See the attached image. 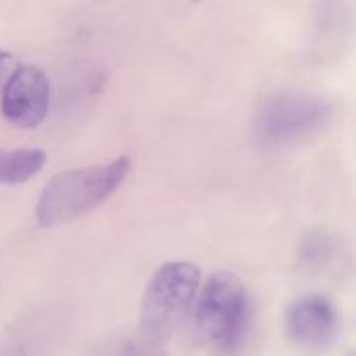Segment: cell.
I'll use <instances>...</instances> for the list:
<instances>
[{
    "instance_id": "obj_6",
    "label": "cell",
    "mask_w": 356,
    "mask_h": 356,
    "mask_svg": "<svg viewBox=\"0 0 356 356\" xmlns=\"http://www.w3.org/2000/svg\"><path fill=\"white\" fill-rule=\"evenodd\" d=\"M51 103V83L44 70L33 65L17 66L6 82L2 115L16 127L33 129L44 122Z\"/></svg>"
},
{
    "instance_id": "obj_4",
    "label": "cell",
    "mask_w": 356,
    "mask_h": 356,
    "mask_svg": "<svg viewBox=\"0 0 356 356\" xmlns=\"http://www.w3.org/2000/svg\"><path fill=\"white\" fill-rule=\"evenodd\" d=\"M336 108L315 92L287 90L263 101L254 120L257 143L266 149H285L322 134L334 120Z\"/></svg>"
},
{
    "instance_id": "obj_1",
    "label": "cell",
    "mask_w": 356,
    "mask_h": 356,
    "mask_svg": "<svg viewBox=\"0 0 356 356\" xmlns=\"http://www.w3.org/2000/svg\"><path fill=\"white\" fill-rule=\"evenodd\" d=\"M252 306L245 285L229 271L211 275L200 287L184 323L191 346H212L221 356H233L245 344Z\"/></svg>"
},
{
    "instance_id": "obj_8",
    "label": "cell",
    "mask_w": 356,
    "mask_h": 356,
    "mask_svg": "<svg viewBox=\"0 0 356 356\" xmlns=\"http://www.w3.org/2000/svg\"><path fill=\"white\" fill-rule=\"evenodd\" d=\"M334 240L330 235L316 229L312 235L305 236L302 245L299 249V263L306 268V270L318 271L329 264V261L334 257Z\"/></svg>"
},
{
    "instance_id": "obj_9",
    "label": "cell",
    "mask_w": 356,
    "mask_h": 356,
    "mask_svg": "<svg viewBox=\"0 0 356 356\" xmlns=\"http://www.w3.org/2000/svg\"><path fill=\"white\" fill-rule=\"evenodd\" d=\"M97 356H165L160 351V348H153L149 344L143 343L136 344L131 341H120V343L110 344L104 348Z\"/></svg>"
},
{
    "instance_id": "obj_2",
    "label": "cell",
    "mask_w": 356,
    "mask_h": 356,
    "mask_svg": "<svg viewBox=\"0 0 356 356\" xmlns=\"http://www.w3.org/2000/svg\"><path fill=\"white\" fill-rule=\"evenodd\" d=\"M129 156L106 163L63 170L44 186L35 216L42 228L72 222L103 205L131 174Z\"/></svg>"
},
{
    "instance_id": "obj_7",
    "label": "cell",
    "mask_w": 356,
    "mask_h": 356,
    "mask_svg": "<svg viewBox=\"0 0 356 356\" xmlns=\"http://www.w3.org/2000/svg\"><path fill=\"white\" fill-rule=\"evenodd\" d=\"M45 152L40 148H0V184H23L40 172Z\"/></svg>"
},
{
    "instance_id": "obj_3",
    "label": "cell",
    "mask_w": 356,
    "mask_h": 356,
    "mask_svg": "<svg viewBox=\"0 0 356 356\" xmlns=\"http://www.w3.org/2000/svg\"><path fill=\"white\" fill-rule=\"evenodd\" d=\"M200 285V270L186 261H169L156 268L146 285L139 309L143 343L162 348L186 323Z\"/></svg>"
},
{
    "instance_id": "obj_11",
    "label": "cell",
    "mask_w": 356,
    "mask_h": 356,
    "mask_svg": "<svg viewBox=\"0 0 356 356\" xmlns=\"http://www.w3.org/2000/svg\"><path fill=\"white\" fill-rule=\"evenodd\" d=\"M351 356H356V353H355V355H351Z\"/></svg>"
},
{
    "instance_id": "obj_5",
    "label": "cell",
    "mask_w": 356,
    "mask_h": 356,
    "mask_svg": "<svg viewBox=\"0 0 356 356\" xmlns=\"http://www.w3.org/2000/svg\"><path fill=\"white\" fill-rule=\"evenodd\" d=\"M341 318L336 306L323 296H302L285 312V334L294 346L320 353L339 337Z\"/></svg>"
},
{
    "instance_id": "obj_10",
    "label": "cell",
    "mask_w": 356,
    "mask_h": 356,
    "mask_svg": "<svg viewBox=\"0 0 356 356\" xmlns=\"http://www.w3.org/2000/svg\"><path fill=\"white\" fill-rule=\"evenodd\" d=\"M13 65H14V58L10 52L7 51H2L0 49V83L3 82V80H9L10 75H13Z\"/></svg>"
}]
</instances>
